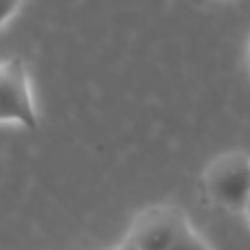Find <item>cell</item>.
Masks as SVG:
<instances>
[{
    "label": "cell",
    "mask_w": 250,
    "mask_h": 250,
    "mask_svg": "<svg viewBox=\"0 0 250 250\" xmlns=\"http://www.w3.org/2000/svg\"><path fill=\"white\" fill-rule=\"evenodd\" d=\"M169 250H211V248H208L207 244H204V239H200V235H195L193 229L187 224L185 229L180 230L178 239L173 242V246Z\"/></svg>",
    "instance_id": "obj_4"
},
{
    "label": "cell",
    "mask_w": 250,
    "mask_h": 250,
    "mask_svg": "<svg viewBox=\"0 0 250 250\" xmlns=\"http://www.w3.org/2000/svg\"><path fill=\"white\" fill-rule=\"evenodd\" d=\"M18 7H20V0H0V26L11 20Z\"/></svg>",
    "instance_id": "obj_5"
},
{
    "label": "cell",
    "mask_w": 250,
    "mask_h": 250,
    "mask_svg": "<svg viewBox=\"0 0 250 250\" xmlns=\"http://www.w3.org/2000/svg\"><path fill=\"white\" fill-rule=\"evenodd\" d=\"M244 211H246V217H248V224H250V198H248V202H246V208H244Z\"/></svg>",
    "instance_id": "obj_6"
},
{
    "label": "cell",
    "mask_w": 250,
    "mask_h": 250,
    "mask_svg": "<svg viewBox=\"0 0 250 250\" xmlns=\"http://www.w3.org/2000/svg\"><path fill=\"white\" fill-rule=\"evenodd\" d=\"M108 250H121V248H108Z\"/></svg>",
    "instance_id": "obj_8"
},
{
    "label": "cell",
    "mask_w": 250,
    "mask_h": 250,
    "mask_svg": "<svg viewBox=\"0 0 250 250\" xmlns=\"http://www.w3.org/2000/svg\"><path fill=\"white\" fill-rule=\"evenodd\" d=\"M204 187L215 202L244 211L250 198V158L239 151L215 158L204 173Z\"/></svg>",
    "instance_id": "obj_1"
},
{
    "label": "cell",
    "mask_w": 250,
    "mask_h": 250,
    "mask_svg": "<svg viewBox=\"0 0 250 250\" xmlns=\"http://www.w3.org/2000/svg\"><path fill=\"white\" fill-rule=\"evenodd\" d=\"M121 250H136V248H134V246H132V244H129V242H125L123 246H121Z\"/></svg>",
    "instance_id": "obj_7"
},
{
    "label": "cell",
    "mask_w": 250,
    "mask_h": 250,
    "mask_svg": "<svg viewBox=\"0 0 250 250\" xmlns=\"http://www.w3.org/2000/svg\"><path fill=\"white\" fill-rule=\"evenodd\" d=\"M0 123H18L26 129L38 127L29 73L18 57L0 60Z\"/></svg>",
    "instance_id": "obj_2"
},
{
    "label": "cell",
    "mask_w": 250,
    "mask_h": 250,
    "mask_svg": "<svg viewBox=\"0 0 250 250\" xmlns=\"http://www.w3.org/2000/svg\"><path fill=\"white\" fill-rule=\"evenodd\" d=\"M185 226L187 220L178 208L151 207L136 217L125 242L136 250H169Z\"/></svg>",
    "instance_id": "obj_3"
}]
</instances>
